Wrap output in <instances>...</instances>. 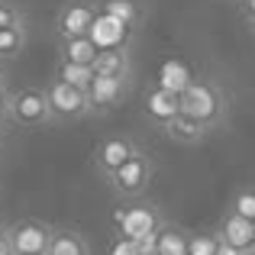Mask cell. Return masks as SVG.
I'll return each mask as SVG.
<instances>
[{
  "label": "cell",
  "instance_id": "52a82bcc",
  "mask_svg": "<svg viewBox=\"0 0 255 255\" xmlns=\"http://www.w3.org/2000/svg\"><path fill=\"white\" fill-rule=\"evenodd\" d=\"M45 94H49L55 120H65V123H68V120H81V117L91 113V97H87V91L62 81V78H52V81L45 84Z\"/></svg>",
  "mask_w": 255,
  "mask_h": 255
},
{
  "label": "cell",
  "instance_id": "603a6c76",
  "mask_svg": "<svg viewBox=\"0 0 255 255\" xmlns=\"http://www.w3.org/2000/svg\"><path fill=\"white\" fill-rule=\"evenodd\" d=\"M10 100H13V91L0 87V126L10 123Z\"/></svg>",
  "mask_w": 255,
  "mask_h": 255
},
{
  "label": "cell",
  "instance_id": "cb8c5ba5",
  "mask_svg": "<svg viewBox=\"0 0 255 255\" xmlns=\"http://www.w3.org/2000/svg\"><path fill=\"white\" fill-rule=\"evenodd\" d=\"M217 255H249V252H243V249H236V246H230V243H223V239H220Z\"/></svg>",
  "mask_w": 255,
  "mask_h": 255
},
{
  "label": "cell",
  "instance_id": "9c48e42d",
  "mask_svg": "<svg viewBox=\"0 0 255 255\" xmlns=\"http://www.w3.org/2000/svg\"><path fill=\"white\" fill-rule=\"evenodd\" d=\"M87 97H91V113H110V110H117V107L123 104V97H126V81L97 75V78L91 81V87H87Z\"/></svg>",
  "mask_w": 255,
  "mask_h": 255
},
{
  "label": "cell",
  "instance_id": "4316f807",
  "mask_svg": "<svg viewBox=\"0 0 255 255\" xmlns=\"http://www.w3.org/2000/svg\"><path fill=\"white\" fill-rule=\"evenodd\" d=\"M3 230H6V226H0V236H3Z\"/></svg>",
  "mask_w": 255,
  "mask_h": 255
},
{
  "label": "cell",
  "instance_id": "e0dca14e",
  "mask_svg": "<svg viewBox=\"0 0 255 255\" xmlns=\"http://www.w3.org/2000/svg\"><path fill=\"white\" fill-rule=\"evenodd\" d=\"M55 78H62V81L81 87V91H87L91 87V81L97 78V71H94V65H75V62H58V71Z\"/></svg>",
  "mask_w": 255,
  "mask_h": 255
},
{
  "label": "cell",
  "instance_id": "277c9868",
  "mask_svg": "<svg viewBox=\"0 0 255 255\" xmlns=\"http://www.w3.org/2000/svg\"><path fill=\"white\" fill-rule=\"evenodd\" d=\"M152 174H155V162L139 149L136 155L123 165V168H117L107 181H110L113 194H120V197H139V194H145Z\"/></svg>",
  "mask_w": 255,
  "mask_h": 255
},
{
  "label": "cell",
  "instance_id": "ba28073f",
  "mask_svg": "<svg viewBox=\"0 0 255 255\" xmlns=\"http://www.w3.org/2000/svg\"><path fill=\"white\" fill-rule=\"evenodd\" d=\"M136 152H139V145L132 142V139H126V136H107L104 142H97V149H94V165H97V171L104 174V178H110V174L117 171V168H123Z\"/></svg>",
  "mask_w": 255,
  "mask_h": 255
},
{
  "label": "cell",
  "instance_id": "7402d4cb",
  "mask_svg": "<svg viewBox=\"0 0 255 255\" xmlns=\"http://www.w3.org/2000/svg\"><path fill=\"white\" fill-rule=\"evenodd\" d=\"M217 246H220V236H191V252L187 255H217Z\"/></svg>",
  "mask_w": 255,
  "mask_h": 255
},
{
  "label": "cell",
  "instance_id": "4fadbf2b",
  "mask_svg": "<svg viewBox=\"0 0 255 255\" xmlns=\"http://www.w3.org/2000/svg\"><path fill=\"white\" fill-rule=\"evenodd\" d=\"M49 255H91V243L84 239V233L71 230V226H55Z\"/></svg>",
  "mask_w": 255,
  "mask_h": 255
},
{
  "label": "cell",
  "instance_id": "ac0fdd59",
  "mask_svg": "<svg viewBox=\"0 0 255 255\" xmlns=\"http://www.w3.org/2000/svg\"><path fill=\"white\" fill-rule=\"evenodd\" d=\"M104 16L113 19V23H120V26H136L142 13H139V6L132 3V0H107Z\"/></svg>",
  "mask_w": 255,
  "mask_h": 255
},
{
  "label": "cell",
  "instance_id": "2e32d148",
  "mask_svg": "<svg viewBox=\"0 0 255 255\" xmlns=\"http://www.w3.org/2000/svg\"><path fill=\"white\" fill-rule=\"evenodd\" d=\"M62 42V62H75V65H94V58L100 55V45L91 36L84 39H58Z\"/></svg>",
  "mask_w": 255,
  "mask_h": 255
},
{
  "label": "cell",
  "instance_id": "d4e9b609",
  "mask_svg": "<svg viewBox=\"0 0 255 255\" xmlns=\"http://www.w3.org/2000/svg\"><path fill=\"white\" fill-rule=\"evenodd\" d=\"M0 255H13V249H10V243H6L3 236H0Z\"/></svg>",
  "mask_w": 255,
  "mask_h": 255
},
{
  "label": "cell",
  "instance_id": "d6986e66",
  "mask_svg": "<svg viewBox=\"0 0 255 255\" xmlns=\"http://www.w3.org/2000/svg\"><path fill=\"white\" fill-rule=\"evenodd\" d=\"M26 49V26H13V29H0V62H10Z\"/></svg>",
  "mask_w": 255,
  "mask_h": 255
},
{
  "label": "cell",
  "instance_id": "6da1fadb",
  "mask_svg": "<svg viewBox=\"0 0 255 255\" xmlns=\"http://www.w3.org/2000/svg\"><path fill=\"white\" fill-rule=\"evenodd\" d=\"M226 107L230 104H226L223 91H220L217 84H210V81H191V84H184V91H181V113L200 120L207 129H217V126L226 120Z\"/></svg>",
  "mask_w": 255,
  "mask_h": 255
},
{
  "label": "cell",
  "instance_id": "7c38bea8",
  "mask_svg": "<svg viewBox=\"0 0 255 255\" xmlns=\"http://www.w3.org/2000/svg\"><path fill=\"white\" fill-rule=\"evenodd\" d=\"M145 113H149V120H155L158 126H165L168 120H174L181 113V94L165 91V87L152 91L149 94V104H145Z\"/></svg>",
  "mask_w": 255,
  "mask_h": 255
},
{
  "label": "cell",
  "instance_id": "7a4b0ae2",
  "mask_svg": "<svg viewBox=\"0 0 255 255\" xmlns=\"http://www.w3.org/2000/svg\"><path fill=\"white\" fill-rule=\"evenodd\" d=\"M52 120H55V113H52L45 87H19V91H13L10 123L23 126V129H42Z\"/></svg>",
  "mask_w": 255,
  "mask_h": 255
},
{
  "label": "cell",
  "instance_id": "5bb4252c",
  "mask_svg": "<svg viewBox=\"0 0 255 255\" xmlns=\"http://www.w3.org/2000/svg\"><path fill=\"white\" fill-rule=\"evenodd\" d=\"M165 132L174 139V142H184V145H194V142H200V139L207 136V126L200 123V120H194V117H187V113H178L174 120H168V123L162 126Z\"/></svg>",
  "mask_w": 255,
  "mask_h": 255
},
{
  "label": "cell",
  "instance_id": "ffe728a7",
  "mask_svg": "<svg viewBox=\"0 0 255 255\" xmlns=\"http://www.w3.org/2000/svg\"><path fill=\"white\" fill-rule=\"evenodd\" d=\"M230 210L255 223V187H243V191H236V197H233Z\"/></svg>",
  "mask_w": 255,
  "mask_h": 255
},
{
  "label": "cell",
  "instance_id": "484cf974",
  "mask_svg": "<svg viewBox=\"0 0 255 255\" xmlns=\"http://www.w3.org/2000/svg\"><path fill=\"white\" fill-rule=\"evenodd\" d=\"M0 87H6V71H3V62H0Z\"/></svg>",
  "mask_w": 255,
  "mask_h": 255
},
{
  "label": "cell",
  "instance_id": "8992f818",
  "mask_svg": "<svg viewBox=\"0 0 255 255\" xmlns=\"http://www.w3.org/2000/svg\"><path fill=\"white\" fill-rule=\"evenodd\" d=\"M117 220L126 239H136L145 255H155V233L162 230V217L155 207H132V210H123Z\"/></svg>",
  "mask_w": 255,
  "mask_h": 255
},
{
  "label": "cell",
  "instance_id": "3957f363",
  "mask_svg": "<svg viewBox=\"0 0 255 255\" xmlns=\"http://www.w3.org/2000/svg\"><path fill=\"white\" fill-rule=\"evenodd\" d=\"M52 233L55 226L42 223V220H16L3 230V239L10 243L13 255H49V246H52Z\"/></svg>",
  "mask_w": 255,
  "mask_h": 255
},
{
  "label": "cell",
  "instance_id": "30bf717a",
  "mask_svg": "<svg viewBox=\"0 0 255 255\" xmlns=\"http://www.w3.org/2000/svg\"><path fill=\"white\" fill-rule=\"evenodd\" d=\"M217 236L223 239V243L236 246V249L255 255V223H252V220H246V217H239V213L226 210V217L220 220Z\"/></svg>",
  "mask_w": 255,
  "mask_h": 255
},
{
  "label": "cell",
  "instance_id": "8fae6325",
  "mask_svg": "<svg viewBox=\"0 0 255 255\" xmlns=\"http://www.w3.org/2000/svg\"><path fill=\"white\" fill-rule=\"evenodd\" d=\"M94 71L104 78H120V81H129L132 75V62L129 52L123 45H100V55L94 58Z\"/></svg>",
  "mask_w": 255,
  "mask_h": 255
},
{
  "label": "cell",
  "instance_id": "5b68a950",
  "mask_svg": "<svg viewBox=\"0 0 255 255\" xmlns=\"http://www.w3.org/2000/svg\"><path fill=\"white\" fill-rule=\"evenodd\" d=\"M100 23V10L87 0H68L62 3L55 16V32L58 39H84V36H94V26Z\"/></svg>",
  "mask_w": 255,
  "mask_h": 255
},
{
  "label": "cell",
  "instance_id": "9a60e30c",
  "mask_svg": "<svg viewBox=\"0 0 255 255\" xmlns=\"http://www.w3.org/2000/svg\"><path fill=\"white\" fill-rule=\"evenodd\" d=\"M191 252V236L181 226L162 223V230L155 233V255H187Z\"/></svg>",
  "mask_w": 255,
  "mask_h": 255
},
{
  "label": "cell",
  "instance_id": "44dd1931",
  "mask_svg": "<svg viewBox=\"0 0 255 255\" xmlns=\"http://www.w3.org/2000/svg\"><path fill=\"white\" fill-rule=\"evenodd\" d=\"M13 26H23V13L16 3L0 0V29H13Z\"/></svg>",
  "mask_w": 255,
  "mask_h": 255
}]
</instances>
